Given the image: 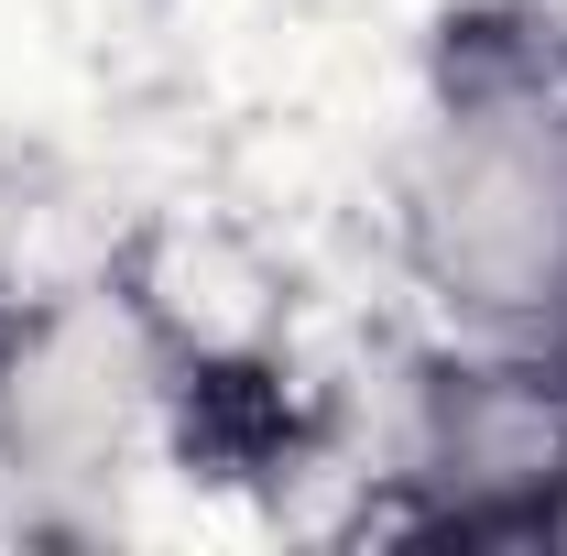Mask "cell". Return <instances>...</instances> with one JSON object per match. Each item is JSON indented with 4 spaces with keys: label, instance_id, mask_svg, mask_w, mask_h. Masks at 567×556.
<instances>
[]
</instances>
